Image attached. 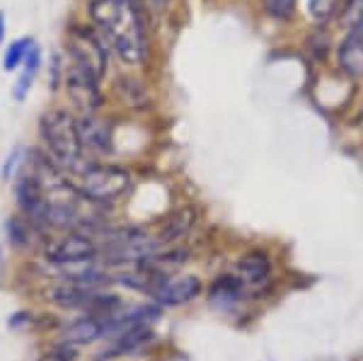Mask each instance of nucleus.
I'll list each match as a JSON object with an SVG mask.
<instances>
[{
  "mask_svg": "<svg viewBox=\"0 0 363 361\" xmlns=\"http://www.w3.org/2000/svg\"><path fill=\"white\" fill-rule=\"evenodd\" d=\"M32 260H37L44 270H75L99 262V248L95 238L87 233H51L46 235L42 252Z\"/></svg>",
  "mask_w": 363,
  "mask_h": 361,
  "instance_id": "nucleus-4",
  "label": "nucleus"
},
{
  "mask_svg": "<svg viewBox=\"0 0 363 361\" xmlns=\"http://www.w3.org/2000/svg\"><path fill=\"white\" fill-rule=\"evenodd\" d=\"M169 3H172V0H145V5H148V13H157V15L165 13V10L169 8Z\"/></svg>",
  "mask_w": 363,
  "mask_h": 361,
  "instance_id": "nucleus-26",
  "label": "nucleus"
},
{
  "mask_svg": "<svg viewBox=\"0 0 363 361\" xmlns=\"http://www.w3.org/2000/svg\"><path fill=\"white\" fill-rule=\"evenodd\" d=\"M73 182L87 201L112 213H116L136 187L131 170L114 160H92Z\"/></svg>",
  "mask_w": 363,
  "mask_h": 361,
  "instance_id": "nucleus-3",
  "label": "nucleus"
},
{
  "mask_svg": "<svg viewBox=\"0 0 363 361\" xmlns=\"http://www.w3.org/2000/svg\"><path fill=\"white\" fill-rule=\"evenodd\" d=\"M68 63L85 68L95 78L104 80L109 68V44L92 25H73L66 34Z\"/></svg>",
  "mask_w": 363,
  "mask_h": 361,
  "instance_id": "nucleus-5",
  "label": "nucleus"
},
{
  "mask_svg": "<svg viewBox=\"0 0 363 361\" xmlns=\"http://www.w3.org/2000/svg\"><path fill=\"white\" fill-rule=\"evenodd\" d=\"M46 318L44 308H17L8 318L10 333H32V330H44L42 320Z\"/></svg>",
  "mask_w": 363,
  "mask_h": 361,
  "instance_id": "nucleus-18",
  "label": "nucleus"
},
{
  "mask_svg": "<svg viewBox=\"0 0 363 361\" xmlns=\"http://www.w3.org/2000/svg\"><path fill=\"white\" fill-rule=\"evenodd\" d=\"M42 63H44L42 46L34 44L32 51H29L27 58H25V63H22L20 75H17V80H15L13 100H17V102H25L27 100L29 92H32V87H34V83H37L39 73H42Z\"/></svg>",
  "mask_w": 363,
  "mask_h": 361,
  "instance_id": "nucleus-17",
  "label": "nucleus"
},
{
  "mask_svg": "<svg viewBox=\"0 0 363 361\" xmlns=\"http://www.w3.org/2000/svg\"><path fill=\"white\" fill-rule=\"evenodd\" d=\"M3 267H5V245H0V277H3Z\"/></svg>",
  "mask_w": 363,
  "mask_h": 361,
  "instance_id": "nucleus-28",
  "label": "nucleus"
},
{
  "mask_svg": "<svg viewBox=\"0 0 363 361\" xmlns=\"http://www.w3.org/2000/svg\"><path fill=\"white\" fill-rule=\"evenodd\" d=\"M145 13V0H90L87 5L90 25L128 66H140L148 58Z\"/></svg>",
  "mask_w": 363,
  "mask_h": 361,
  "instance_id": "nucleus-1",
  "label": "nucleus"
},
{
  "mask_svg": "<svg viewBox=\"0 0 363 361\" xmlns=\"http://www.w3.org/2000/svg\"><path fill=\"white\" fill-rule=\"evenodd\" d=\"M114 97L131 112H143L150 104L148 87L136 75H119L114 80Z\"/></svg>",
  "mask_w": 363,
  "mask_h": 361,
  "instance_id": "nucleus-16",
  "label": "nucleus"
},
{
  "mask_svg": "<svg viewBox=\"0 0 363 361\" xmlns=\"http://www.w3.org/2000/svg\"><path fill=\"white\" fill-rule=\"evenodd\" d=\"M157 342L155 328H131L124 333L109 337L102 345L92 349V361H121L126 357H136Z\"/></svg>",
  "mask_w": 363,
  "mask_h": 361,
  "instance_id": "nucleus-10",
  "label": "nucleus"
},
{
  "mask_svg": "<svg viewBox=\"0 0 363 361\" xmlns=\"http://www.w3.org/2000/svg\"><path fill=\"white\" fill-rule=\"evenodd\" d=\"M262 5L274 20H289L296 10V0H262Z\"/></svg>",
  "mask_w": 363,
  "mask_h": 361,
  "instance_id": "nucleus-25",
  "label": "nucleus"
},
{
  "mask_svg": "<svg viewBox=\"0 0 363 361\" xmlns=\"http://www.w3.org/2000/svg\"><path fill=\"white\" fill-rule=\"evenodd\" d=\"M339 68L347 75L354 78H363V20L356 22L354 27H349L347 37H344L342 46L337 51Z\"/></svg>",
  "mask_w": 363,
  "mask_h": 361,
  "instance_id": "nucleus-15",
  "label": "nucleus"
},
{
  "mask_svg": "<svg viewBox=\"0 0 363 361\" xmlns=\"http://www.w3.org/2000/svg\"><path fill=\"white\" fill-rule=\"evenodd\" d=\"M109 337L107 318L104 316H61L49 335V342L66 345L70 349H95Z\"/></svg>",
  "mask_w": 363,
  "mask_h": 361,
  "instance_id": "nucleus-6",
  "label": "nucleus"
},
{
  "mask_svg": "<svg viewBox=\"0 0 363 361\" xmlns=\"http://www.w3.org/2000/svg\"><path fill=\"white\" fill-rule=\"evenodd\" d=\"M339 0H308V13L313 20L325 22L337 13Z\"/></svg>",
  "mask_w": 363,
  "mask_h": 361,
  "instance_id": "nucleus-24",
  "label": "nucleus"
},
{
  "mask_svg": "<svg viewBox=\"0 0 363 361\" xmlns=\"http://www.w3.org/2000/svg\"><path fill=\"white\" fill-rule=\"evenodd\" d=\"M80 357H83V352H78V349L49 342V347H46L34 361H80Z\"/></svg>",
  "mask_w": 363,
  "mask_h": 361,
  "instance_id": "nucleus-22",
  "label": "nucleus"
},
{
  "mask_svg": "<svg viewBox=\"0 0 363 361\" xmlns=\"http://www.w3.org/2000/svg\"><path fill=\"white\" fill-rule=\"evenodd\" d=\"M3 235L5 245L13 252L22 255L25 260H32L42 252V245L46 240V233H42L34 223H29L27 218H22L20 213H10L3 223Z\"/></svg>",
  "mask_w": 363,
  "mask_h": 361,
  "instance_id": "nucleus-11",
  "label": "nucleus"
},
{
  "mask_svg": "<svg viewBox=\"0 0 363 361\" xmlns=\"http://www.w3.org/2000/svg\"><path fill=\"white\" fill-rule=\"evenodd\" d=\"M203 294H206V301L211 308H216V311H220V313H233L245 304L247 289H245V284L240 282L233 272H225V274L216 277Z\"/></svg>",
  "mask_w": 363,
  "mask_h": 361,
  "instance_id": "nucleus-13",
  "label": "nucleus"
},
{
  "mask_svg": "<svg viewBox=\"0 0 363 361\" xmlns=\"http://www.w3.org/2000/svg\"><path fill=\"white\" fill-rule=\"evenodd\" d=\"M78 136L83 143V150L92 160H114L116 155V129L109 116L99 114H83L75 116Z\"/></svg>",
  "mask_w": 363,
  "mask_h": 361,
  "instance_id": "nucleus-9",
  "label": "nucleus"
},
{
  "mask_svg": "<svg viewBox=\"0 0 363 361\" xmlns=\"http://www.w3.org/2000/svg\"><path fill=\"white\" fill-rule=\"evenodd\" d=\"M196 223H199V209L194 204H182V206L172 209V211L160 221V226L153 228L157 245L160 248L182 245V243L191 235V231L196 228Z\"/></svg>",
  "mask_w": 363,
  "mask_h": 361,
  "instance_id": "nucleus-12",
  "label": "nucleus"
},
{
  "mask_svg": "<svg viewBox=\"0 0 363 361\" xmlns=\"http://www.w3.org/2000/svg\"><path fill=\"white\" fill-rule=\"evenodd\" d=\"M203 291V279L199 274H189V272H169L157 279L155 289L150 291L148 301H153L167 311V308H182L194 304L196 299H201Z\"/></svg>",
  "mask_w": 363,
  "mask_h": 361,
  "instance_id": "nucleus-8",
  "label": "nucleus"
},
{
  "mask_svg": "<svg viewBox=\"0 0 363 361\" xmlns=\"http://www.w3.org/2000/svg\"><path fill=\"white\" fill-rule=\"evenodd\" d=\"M37 44L32 37H20L15 39V42L8 44V49L3 51V71L5 73H15L22 68V63H25L27 54L32 51V46Z\"/></svg>",
  "mask_w": 363,
  "mask_h": 361,
  "instance_id": "nucleus-19",
  "label": "nucleus"
},
{
  "mask_svg": "<svg viewBox=\"0 0 363 361\" xmlns=\"http://www.w3.org/2000/svg\"><path fill=\"white\" fill-rule=\"evenodd\" d=\"M337 15L342 27H354L356 22L363 20V0H339Z\"/></svg>",
  "mask_w": 363,
  "mask_h": 361,
  "instance_id": "nucleus-21",
  "label": "nucleus"
},
{
  "mask_svg": "<svg viewBox=\"0 0 363 361\" xmlns=\"http://www.w3.org/2000/svg\"><path fill=\"white\" fill-rule=\"evenodd\" d=\"M37 138L39 148L49 155L51 160L75 179L80 172L92 162L90 155L83 150L75 126V114L68 107H49L39 114L37 119Z\"/></svg>",
  "mask_w": 363,
  "mask_h": 361,
  "instance_id": "nucleus-2",
  "label": "nucleus"
},
{
  "mask_svg": "<svg viewBox=\"0 0 363 361\" xmlns=\"http://www.w3.org/2000/svg\"><path fill=\"white\" fill-rule=\"evenodd\" d=\"M5 29H8V22H5V13L0 10V46L5 42Z\"/></svg>",
  "mask_w": 363,
  "mask_h": 361,
  "instance_id": "nucleus-27",
  "label": "nucleus"
},
{
  "mask_svg": "<svg viewBox=\"0 0 363 361\" xmlns=\"http://www.w3.org/2000/svg\"><path fill=\"white\" fill-rule=\"evenodd\" d=\"M63 75H66V66H63V56L54 51L49 58V92L56 95V92L63 90Z\"/></svg>",
  "mask_w": 363,
  "mask_h": 361,
  "instance_id": "nucleus-23",
  "label": "nucleus"
},
{
  "mask_svg": "<svg viewBox=\"0 0 363 361\" xmlns=\"http://www.w3.org/2000/svg\"><path fill=\"white\" fill-rule=\"evenodd\" d=\"M359 121H361V126H363V109H361V116H359Z\"/></svg>",
  "mask_w": 363,
  "mask_h": 361,
  "instance_id": "nucleus-29",
  "label": "nucleus"
},
{
  "mask_svg": "<svg viewBox=\"0 0 363 361\" xmlns=\"http://www.w3.org/2000/svg\"><path fill=\"white\" fill-rule=\"evenodd\" d=\"M63 92H66V107L75 116L83 114H99L104 109V90L102 80L87 73L85 68L68 63L66 75H63Z\"/></svg>",
  "mask_w": 363,
  "mask_h": 361,
  "instance_id": "nucleus-7",
  "label": "nucleus"
},
{
  "mask_svg": "<svg viewBox=\"0 0 363 361\" xmlns=\"http://www.w3.org/2000/svg\"><path fill=\"white\" fill-rule=\"evenodd\" d=\"M240 282L245 284V289H259L272 279V260L262 250H250L242 257L235 262V272H233Z\"/></svg>",
  "mask_w": 363,
  "mask_h": 361,
  "instance_id": "nucleus-14",
  "label": "nucleus"
},
{
  "mask_svg": "<svg viewBox=\"0 0 363 361\" xmlns=\"http://www.w3.org/2000/svg\"><path fill=\"white\" fill-rule=\"evenodd\" d=\"M25 155H27V145H15L13 150L8 153V158L3 160V167H0V179L3 182H13L20 172V167L25 165Z\"/></svg>",
  "mask_w": 363,
  "mask_h": 361,
  "instance_id": "nucleus-20",
  "label": "nucleus"
}]
</instances>
